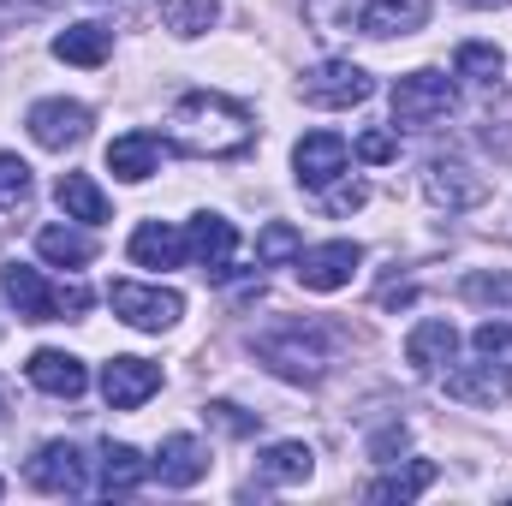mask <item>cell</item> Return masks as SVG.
Instances as JSON below:
<instances>
[{"mask_svg": "<svg viewBox=\"0 0 512 506\" xmlns=\"http://www.w3.org/2000/svg\"><path fill=\"white\" fill-rule=\"evenodd\" d=\"M167 131L185 155H203V161H233L256 143V120L245 102L233 96H215V90H191L173 102L167 114Z\"/></svg>", "mask_w": 512, "mask_h": 506, "instance_id": "obj_1", "label": "cell"}, {"mask_svg": "<svg viewBox=\"0 0 512 506\" xmlns=\"http://www.w3.org/2000/svg\"><path fill=\"white\" fill-rule=\"evenodd\" d=\"M256 358L274 370L280 381H298V387H316L334 364V340L322 322H280L268 334H256Z\"/></svg>", "mask_w": 512, "mask_h": 506, "instance_id": "obj_2", "label": "cell"}, {"mask_svg": "<svg viewBox=\"0 0 512 506\" xmlns=\"http://www.w3.org/2000/svg\"><path fill=\"white\" fill-rule=\"evenodd\" d=\"M0 286H6V298H12V310L24 316V322H60V316H84L90 310V292L84 286H48L30 262H6L0 268Z\"/></svg>", "mask_w": 512, "mask_h": 506, "instance_id": "obj_3", "label": "cell"}, {"mask_svg": "<svg viewBox=\"0 0 512 506\" xmlns=\"http://www.w3.org/2000/svg\"><path fill=\"white\" fill-rule=\"evenodd\" d=\"M453 114V78L447 72H405L399 84H393V126L405 131H423L435 126V120H447Z\"/></svg>", "mask_w": 512, "mask_h": 506, "instance_id": "obj_4", "label": "cell"}, {"mask_svg": "<svg viewBox=\"0 0 512 506\" xmlns=\"http://www.w3.org/2000/svg\"><path fill=\"white\" fill-rule=\"evenodd\" d=\"M108 304H114L120 322L143 328V334H161V328H173L185 316V298L173 286H137V280H114L108 286Z\"/></svg>", "mask_w": 512, "mask_h": 506, "instance_id": "obj_5", "label": "cell"}, {"mask_svg": "<svg viewBox=\"0 0 512 506\" xmlns=\"http://www.w3.org/2000/svg\"><path fill=\"white\" fill-rule=\"evenodd\" d=\"M370 72L364 66H352V60H322V66H310L304 72V84H298V96L310 102V108H358V102H370Z\"/></svg>", "mask_w": 512, "mask_h": 506, "instance_id": "obj_6", "label": "cell"}, {"mask_svg": "<svg viewBox=\"0 0 512 506\" xmlns=\"http://www.w3.org/2000/svg\"><path fill=\"white\" fill-rule=\"evenodd\" d=\"M24 477H30V489H42V495H84V489H90L84 453H78L72 441H48V447H36V459L24 465Z\"/></svg>", "mask_w": 512, "mask_h": 506, "instance_id": "obj_7", "label": "cell"}, {"mask_svg": "<svg viewBox=\"0 0 512 506\" xmlns=\"http://www.w3.org/2000/svg\"><path fill=\"white\" fill-rule=\"evenodd\" d=\"M358 262H364V251H358L352 239H334V245H316V251L292 256V268H298V286H304V292H340V286L358 274Z\"/></svg>", "mask_w": 512, "mask_h": 506, "instance_id": "obj_8", "label": "cell"}, {"mask_svg": "<svg viewBox=\"0 0 512 506\" xmlns=\"http://www.w3.org/2000/svg\"><path fill=\"white\" fill-rule=\"evenodd\" d=\"M346 161H352V149H346L340 131H310V137H298V149H292V167H298V185H304V191H328V185L346 173Z\"/></svg>", "mask_w": 512, "mask_h": 506, "instance_id": "obj_9", "label": "cell"}, {"mask_svg": "<svg viewBox=\"0 0 512 506\" xmlns=\"http://www.w3.org/2000/svg\"><path fill=\"white\" fill-rule=\"evenodd\" d=\"M423 191H429L441 209H477V203H489V179L471 173L459 155H435L429 173H423Z\"/></svg>", "mask_w": 512, "mask_h": 506, "instance_id": "obj_10", "label": "cell"}, {"mask_svg": "<svg viewBox=\"0 0 512 506\" xmlns=\"http://www.w3.org/2000/svg\"><path fill=\"white\" fill-rule=\"evenodd\" d=\"M24 126H30V137H36L42 149H72V143H84V131H90V108H84V102H66V96H48V102H36V108L24 114Z\"/></svg>", "mask_w": 512, "mask_h": 506, "instance_id": "obj_11", "label": "cell"}, {"mask_svg": "<svg viewBox=\"0 0 512 506\" xmlns=\"http://www.w3.org/2000/svg\"><path fill=\"white\" fill-rule=\"evenodd\" d=\"M185 245H191V256L203 262L209 280H233V274H239V268H233V251H239L233 221H221V215H197L191 233H185Z\"/></svg>", "mask_w": 512, "mask_h": 506, "instance_id": "obj_12", "label": "cell"}, {"mask_svg": "<svg viewBox=\"0 0 512 506\" xmlns=\"http://www.w3.org/2000/svg\"><path fill=\"white\" fill-rule=\"evenodd\" d=\"M155 387H161V364H149V358H108L102 364V393L114 411H137Z\"/></svg>", "mask_w": 512, "mask_h": 506, "instance_id": "obj_13", "label": "cell"}, {"mask_svg": "<svg viewBox=\"0 0 512 506\" xmlns=\"http://www.w3.org/2000/svg\"><path fill=\"white\" fill-rule=\"evenodd\" d=\"M149 471H155L167 489H191V483H203V477H209V447H203L197 435H167Z\"/></svg>", "mask_w": 512, "mask_h": 506, "instance_id": "obj_14", "label": "cell"}, {"mask_svg": "<svg viewBox=\"0 0 512 506\" xmlns=\"http://www.w3.org/2000/svg\"><path fill=\"white\" fill-rule=\"evenodd\" d=\"M453 352H459V334H453V322H441V316H429V322H417V328L405 334V364H411L417 376H435L441 364H453Z\"/></svg>", "mask_w": 512, "mask_h": 506, "instance_id": "obj_15", "label": "cell"}, {"mask_svg": "<svg viewBox=\"0 0 512 506\" xmlns=\"http://www.w3.org/2000/svg\"><path fill=\"white\" fill-rule=\"evenodd\" d=\"M108 167H114V179L143 185V179L161 167V137H155V131H126V137H114V143H108Z\"/></svg>", "mask_w": 512, "mask_h": 506, "instance_id": "obj_16", "label": "cell"}, {"mask_svg": "<svg viewBox=\"0 0 512 506\" xmlns=\"http://www.w3.org/2000/svg\"><path fill=\"white\" fill-rule=\"evenodd\" d=\"M185 256H191L185 233L167 227V221H143V227L131 233V262H137V268H179Z\"/></svg>", "mask_w": 512, "mask_h": 506, "instance_id": "obj_17", "label": "cell"}, {"mask_svg": "<svg viewBox=\"0 0 512 506\" xmlns=\"http://www.w3.org/2000/svg\"><path fill=\"white\" fill-rule=\"evenodd\" d=\"M30 381H36L42 393H54V399H78V393L90 387V370H84L72 352H54V346H42V352L30 358Z\"/></svg>", "mask_w": 512, "mask_h": 506, "instance_id": "obj_18", "label": "cell"}, {"mask_svg": "<svg viewBox=\"0 0 512 506\" xmlns=\"http://www.w3.org/2000/svg\"><path fill=\"white\" fill-rule=\"evenodd\" d=\"M429 24V0H370L358 12V30L364 36H411Z\"/></svg>", "mask_w": 512, "mask_h": 506, "instance_id": "obj_19", "label": "cell"}, {"mask_svg": "<svg viewBox=\"0 0 512 506\" xmlns=\"http://www.w3.org/2000/svg\"><path fill=\"white\" fill-rule=\"evenodd\" d=\"M310 471H316V453H310L304 441H274V447H262V459H256V477H262V483H280V489L310 483Z\"/></svg>", "mask_w": 512, "mask_h": 506, "instance_id": "obj_20", "label": "cell"}, {"mask_svg": "<svg viewBox=\"0 0 512 506\" xmlns=\"http://www.w3.org/2000/svg\"><path fill=\"white\" fill-rule=\"evenodd\" d=\"M108 48H114L108 24H72V30L54 36V60H66V66H102Z\"/></svg>", "mask_w": 512, "mask_h": 506, "instance_id": "obj_21", "label": "cell"}, {"mask_svg": "<svg viewBox=\"0 0 512 506\" xmlns=\"http://www.w3.org/2000/svg\"><path fill=\"white\" fill-rule=\"evenodd\" d=\"M54 197H60V209H66L72 221H84V227H102V221H108V197L96 191L90 173H60Z\"/></svg>", "mask_w": 512, "mask_h": 506, "instance_id": "obj_22", "label": "cell"}, {"mask_svg": "<svg viewBox=\"0 0 512 506\" xmlns=\"http://www.w3.org/2000/svg\"><path fill=\"white\" fill-rule=\"evenodd\" d=\"M143 477H149V459H143L137 447H126V441H108V447H102V477H96L102 495H131Z\"/></svg>", "mask_w": 512, "mask_h": 506, "instance_id": "obj_23", "label": "cell"}, {"mask_svg": "<svg viewBox=\"0 0 512 506\" xmlns=\"http://www.w3.org/2000/svg\"><path fill=\"white\" fill-rule=\"evenodd\" d=\"M447 393L465 399V405H501L507 381H501V370H495V358H477V364H465V370L447 376Z\"/></svg>", "mask_w": 512, "mask_h": 506, "instance_id": "obj_24", "label": "cell"}, {"mask_svg": "<svg viewBox=\"0 0 512 506\" xmlns=\"http://www.w3.org/2000/svg\"><path fill=\"white\" fill-rule=\"evenodd\" d=\"M429 483H435V465H429V459H417V465H405V471H387V477H376L364 495H370V501H399V506H405V501H417Z\"/></svg>", "mask_w": 512, "mask_h": 506, "instance_id": "obj_25", "label": "cell"}, {"mask_svg": "<svg viewBox=\"0 0 512 506\" xmlns=\"http://www.w3.org/2000/svg\"><path fill=\"white\" fill-rule=\"evenodd\" d=\"M155 6H161V24H167L173 36H203V30H215V18H221L215 0H155Z\"/></svg>", "mask_w": 512, "mask_h": 506, "instance_id": "obj_26", "label": "cell"}, {"mask_svg": "<svg viewBox=\"0 0 512 506\" xmlns=\"http://www.w3.org/2000/svg\"><path fill=\"white\" fill-rule=\"evenodd\" d=\"M36 251L48 256V262H60V268H84L96 256V245L84 233H72V227H42L36 233Z\"/></svg>", "mask_w": 512, "mask_h": 506, "instance_id": "obj_27", "label": "cell"}, {"mask_svg": "<svg viewBox=\"0 0 512 506\" xmlns=\"http://www.w3.org/2000/svg\"><path fill=\"white\" fill-rule=\"evenodd\" d=\"M453 72L459 78H471V84H501V72H507V60H501V48H489V42H465L459 54H453Z\"/></svg>", "mask_w": 512, "mask_h": 506, "instance_id": "obj_28", "label": "cell"}, {"mask_svg": "<svg viewBox=\"0 0 512 506\" xmlns=\"http://www.w3.org/2000/svg\"><path fill=\"white\" fill-rule=\"evenodd\" d=\"M30 203V167L18 155H0V215H18Z\"/></svg>", "mask_w": 512, "mask_h": 506, "instance_id": "obj_29", "label": "cell"}, {"mask_svg": "<svg viewBox=\"0 0 512 506\" xmlns=\"http://www.w3.org/2000/svg\"><path fill=\"white\" fill-rule=\"evenodd\" d=\"M203 417L221 429V435H233V441H245V435H256V417L251 411H239L233 399H215V405H203Z\"/></svg>", "mask_w": 512, "mask_h": 506, "instance_id": "obj_30", "label": "cell"}, {"mask_svg": "<svg viewBox=\"0 0 512 506\" xmlns=\"http://www.w3.org/2000/svg\"><path fill=\"white\" fill-rule=\"evenodd\" d=\"M459 292L471 304H512V274H465Z\"/></svg>", "mask_w": 512, "mask_h": 506, "instance_id": "obj_31", "label": "cell"}, {"mask_svg": "<svg viewBox=\"0 0 512 506\" xmlns=\"http://www.w3.org/2000/svg\"><path fill=\"white\" fill-rule=\"evenodd\" d=\"M298 233L286 227V221H274V227H262V239H256V262H286V256H298Z\"/></svg>", "mask_w": 512, "mask_h": 506, "instance_id": "obj_32", "label": "cell"}, {"mask_svg": "<svg viewBox=\"0 0 512 506\" xmlns=\"http://www.w3.org/2000/svg\"><path fill=\"white\" fill-rule=\"evenodd\" d=\"M48 12H60V0H0V30H24Z\"/></svg>", "mask_w": 512, "mask_h": 506, "instance_id": "obj_33", "label": "cell"}, {"mask_svg": "<svg viewBox=\"0 0 512 506\" xmlns=\"http://www.w3.org/2000/svg\"><path fill=\"white\" fill-rule=\"evenodd\" d=\"M471 346H477V358H495V364H501L512 352V322H483V328L471 334Z\"/></svg>", "mask_w": 512, "mask_h": 506, "instance_id": "obj_34", "label": "cell"}, {"mask_svg": "<svg viewBox=\"0 0 512 506\" xmlns=\"http://www.w3.org/2000/svg\"><path fill=\"white\" fill-rule=\"evenodd\" d=\"M393 149H399L393 131H364V137H358V155H364V161H393Z\"/></svg>", "mask_w": 512, "mask_h": 506, "instance_id": "obj_35", "label": "cell"}, {"mask_svg": "<svg viewBox=\"0 0 512 506\" xmlns=\"http://www.w3.org/2000/svg\"><path fill=\"white\" fill-rule=\"evenodd\" d=\"M364 203H370L364 185H340V191H328V209H334V215H352V209H364Z\"/></svg>", "mask_w": 512, "mask_h": 506, "instance_id": "obj_36", "label": "cell"}, {"mask_svg": "<svg viewBox=\"0 0 512 506\" xmlns=\"http://www.w3.org/2000/svg\"><path fill=\"white\" fill-rule=\"evenodd\" d=\"M399 447H405V429H399V423H393V429H382V435L370 441V453H376V459H393Z\"/></svg>", "mask_w": 512, "mask_h": 506, "instance_id": "obj_37", "label": "cell"}, {"mask_svg": "<svg viewBox=\"0 0 512 506\" xmlns=\"http://www.w3.org/2000/svg\"><path fill=\"white\" fill-rule=\"evenodd\" d=\"M465 6H507V0H465Z\"/></svg>", "mask_w": 512, "mask_h": 506, "instance_id": "obj_38", "label": "cell"}, {"mask_svg": "<svg viewBox=\"0 0 512 506\" xmlns=\"http://www.w3.org/2000/svg\"><path fill=\"white\" fill-rule=\"evenodd\" d=\"M0 411H6V381H0Z\"/></svg>", "mask_w": 512, "mask_h": 506, "instance_id": "obj_39", "label": "cell"}, {"mask_svg": "<svg viewBox=\"0 0 512 506\" xmlns=\"http://www.w3.org/2000/svg\"><path fill=\"white\" fill-rule=\"evenodd\" d=\"M0 495H6V483H0Z\"/></svg>", "mask_w": 512, "mask_h": 506, "instance_id": "obj_40", "label": "cell"}, {"mask_svg": "<svg viewBox=\"0 0 512 506\" xmlns=\"http://www.w3.org/2000/svg\"><path fill=\"white\" fill-rule=\"evenodd\" d=\"M0 334H6V328H0Z\"/></svg>", "mask_w": 512, "mask_h": 506, "instance_id": "obj_41", "label": "cell"}]
</instances>
